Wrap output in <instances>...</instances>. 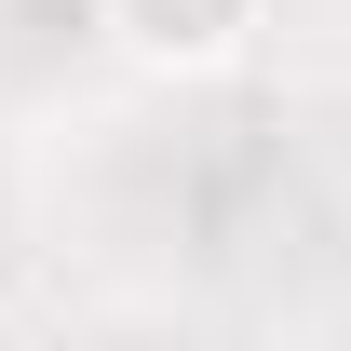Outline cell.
<instances>
[{
  "mask_svg": "<svg viewBox=\"0 0 351 351\" xmlns=\"http://www.w3.org/2000/svg\"><path fill=\"white\" fill-rule=\"evenodd\" d=\"M95 27H108V54L149 68V82H217V68L257 54L270 0H95Z\"/></svg>",
  "mask_w": 351,
  "mask_h": 351,
  "instance_id": "obj_1",
  "label": "cell"
}]
</instances>
